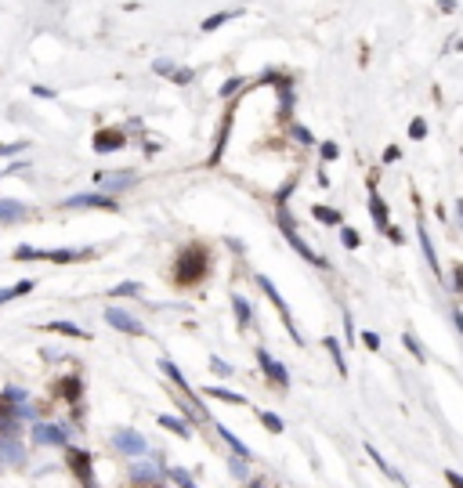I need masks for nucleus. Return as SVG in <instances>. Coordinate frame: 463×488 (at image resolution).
<instances>
[{
  "label": "nucleus",
  "instance_id": "393cba45",
  "mask_svg": "<svg viewBox=\"0 0 463 488\" xmlns=\"http://www.w3.org/2000/svg\"><path fill=\"white\" fill-rule=\"evenodd\" d=\"M203 394H207V398H217V402H228V405H247V398H242L239 391H228V387H217V383H214V387H207V391H203Z\"/></svg>",
  "mask_w": 463,
  "mask_h": 488
},
{
  "label": "nucleus",
  "instance_id": "aec40b11",
  "mask_svg": "<svg viewBox=\"0 0 463 488\" xmlns=\"http://www.w3.org/2000/svg\"><path fill=\"white\" fill-rule=\"evenodd\" d=\"M25 217H29V210H25L22 203H15V199H0V221H4V224L25 221Z\"/></svg>",
  "mask_w": 463,
  "mask_h": 488
},
{
  "label": "nucleus",
  "instance_id": "f704fd0d",
  "mask_svg": "<svg viewBox=\"0 0 463 488\" xmlns=\"http://www.w3.org/2000/svg\"><path fill=\"white\" fill-rule=\"evenodd\" d=\"M340 242H344V250H358L362 246V235H358L355 228H340Z\"/></svg>",
  "mask_w": 463,
  "mask_h": 488
},
{
  "label": "nucleus",
  "instance_id": "9b49d317",
  "mask_svg": "<svg viewBox=\"0 0 463 488\" xmlns=\"http://www.w3.org/2000/svg\"><path fill=\"white\" fill-rule=\"evenodd\" d=\"M257 362H261V372L275 383V387H290V372H286V365H282L279 358H272L264 348H257Z\"/></svg>",
  "mask_w": 463,
  "mask_h": 488
},
{
  "label": "nucleus",
  "instance_id": "6e6d98bb",
  "mask_svg": "<svg viewBox=\"0 0 463 488\" xmlns=\"http://www.w3.org/2000/svg\"><path fill=\"white\" fill-rule=\"evenodd\" d=\"M156 488H163V485H156Z\"/></svg>",
  "mask_w": 463,
  "mask_h": 488
},
{
  "label": "nucleus",
  "instance_id": "09e8293b",
  "mask_svg": "<svg viewBox=\"0 0 463 488\" xmlns=\"http://www.w3.org/2000/svg\"><path fill=\"white\" fill-rule=\"evenodd\" d=\"M398 156H402V149H398V145H388V149H384V163H395Z\"/></svg>",
  "mask_w": 463,
  "mask_h": 488
},
{
  "label": "nucleus",
  "instance_id": "f03ea898",
  "mask_svg": "<svg viewBox=\"0 0 463 488\" xmlns=\"http://www.w3.org/2000/svg\"><path fill=\"white\" fill-rule=\"evenodd\" d=\"M275 217H279V232H282V239H286L290 246L297 250L308 264H315V268H329V261H326V257H323V253H315V250H312V246H308V242L301 239V232H297V221H293V217L286 214V207H279V214H275Z\"/></svg>",
  "mask_w": 463,
  "mask_h": 488
},
{
  "label": "nucleus",
  "instance_id": "2f4dec72",
  "mask_svg": "<svg viewBox=\"0 0 463 488\" xmlns=\"http://www.w3.org/2000/svg\"><path fill=\"white\" fill-rule=\"evenodd\" d=\"M257 420H261L272 434H282V431H286V427H282V420H279L275 413H268V409H257Z\"/></svg>",
  "mask_w": 463,
  "mask_h": 488
},
{
  "label": "nucleus",
  "instance_id": "58836bf2",
  "mask_svg": "<svg viewBox=\"0 0 463 488\" xmlns=\"http://www.w3.org/2000/svg\"><path fill=\"white\" fill-rule=\"evenodd\" d=\"M228 470H232V478H239V481H247V474H250L247 470V459H239V456L228 459Z\"/></svg>",
  "mask_w": 463,
  "mask_h": 488
},
{
  "label": "nucleus",
  "instance_id": "49530a36",
  "mask_svg": "<svg viewBox=\"0 0 463 488\" xmlns=\"http://www.w3.org/2000/svg\"><path fill=\"white\" fill-rule=\"evenodd\" d=\"M29 145V141H15V145H0V156H18V152Z\"/></svg>",
  "mask_w": 463,
  "mask_h": 488
},
{
  "label": "nucleus",
  "instance_id": "473e14b6",
  "mask_svg": "<svg viewBox=\"0 0 463 488\" xmlns=\"http://www.w3.org/2000/svg\"><path fill=\"white\" fill-rule=\"evenodd\" d=\"M290 138L297 141V145H315V138H312V131H308V127H301V123H290Z\"/></svg>",
  "mask_w": 463,
  "mask_h": 488
},
{
  "label": "nucleus",
  "instance_id": "2eb2a0df",
  "mask_svg": "<svg viewBox=\"0 0 463 488\" xmlns=\"http://www.w3.org/2000/svg\"><path fill=\"white\" fill-rule=\"evenodd\" d=\"M160 372H163V376H166V380H171V383H174V387H177V391H182V394L188 398V402H192V387H188V380H185V372H182V369H177V362H171V358H160Z\"/></svg>",
  "mask_w": 463,
  "mask_h": 488
},
{
  "label": "nucleus",
  "instance_id": "a19ab883",
  "mask_svg": "<svg viewBox=\"0 0 463 488\" xmlns=\"http://www.w3.org/2000/svg\"><path fill=\"white\" fill-rule=\"evenodd\" d=\"M242 84H247V80H242V76H232V80L221 87V98H232V94H239V91H242Z\"/></svg>",
  "mask_w": 463,
  "mask_h": 488
},
{
  "label": "nucleus",
  "instance_id": "72a5a7b5",
  "mask_svg": "<svg viewBox=\"0 0 463 488\" xmlns=\"http://www.w3.org/2000/svg\"><path fill=\"white\" fill-rule=\"evenodd\" d=\"M402 344H405V348H409V355H413V358H416V362H427V351H423V348H420V340L413 337V333H405V337H402Z\"/></svg>",
  "mask_w": 463,
  "mask_h": 488
},
{
  "label": "nucleus",
  "instance_id": "864d4df0",
  "mask_svg": "<svg viewBox=\"0 0 463 488\" xmlns=\"http://www.w3.org/2000/svg\"><path fill=\"white\" fill-rule=\"evenodd\" d=\"M438 4H442V11H453V8H456V0H438Z\"/></svg>",
  "mask_w": 463,
  "mask_h": 488
},
{
  "label": "nucleus",
  "instance_id": "3c124183",
  "mask_svg": "<svg viewBox=\"0 0 463 488\" xmlns=\"http://www.w3.org/2000/svg\"><path fill=\"white\" fill-rule=\"evenodd\" d=\"M344 333H347V340H355V322H351V315H344Z\"/></svg>",
  "mask_w": 463,
  "mask_h": 488
},
{
  "label": "nucleus",
  "instance_id": "ddd939ff",
  "mask_svg": "<svg viewBox=\"0 0 463 488\" xmlns=\"http://www.w3.org/2000/svg\"><path fill=\"white\" fill-rule=\"evenodd\" d=\"M369 214H373V221H377V232L388 235L391 232V217H388V203L380 199L377 188H369Z\"/></svg>",
  "mask_w": 463,
  "mask_h": 488
},
{
  "label": "nucleus",
  "instance_id": "412c9836",
  "mask_svg": "<svg viewBox=\"0 0 463 488\" xmlns=\"http://www.w3.org/2000/svg\"><path fill=\"white\" fill-rule=\"evenodd\" d=\"M232 307H236V322H239V329H250V322H253V307H250V300L242 297V293H232Z\"/></svg>",
  "mask_w": 463,
  "mask_h": 488
},
{
  "label": "nucleus",
  "instance_id": "c85d7f7f",
  "mask_svg": "<svg viewBox=\"0 0 463 488\" xmlns=\"http://www.w3.org/2000/svg\"><path fill=\"white\" fill-rule=\"evenodd\" d=\"M236 15H239V11H217V15H210V18L199 22V29H203V33H214V29H221L225 22H232Z\"/></svg>",
  "mask_w": 463,
  "mask_h": 488
},
{
  "label": "nucleus",
  "instance_id": "b1692460",
  "mask_svg": "<svg viewBox=\"0 0 463 488\" xmlns=\"http://www.w3.org/2000/svg\"><path fill=\"white\" fill-rule=\"evenodd\" d=\"M160 427H163V431H174L177 438H185V441L192 438V423H188V420H177V416H160Z\"/></svg>",
  "mask_w": 463,
  "mask_h": 488
},
{
  "label": "nucleus",
  "instance_id": "9d476101",
  "mask_svg": "<svg viewBox=\"0 0 463 488\" xmlns=\"http://www.w3.org/2000/svg\"><path fill=\"white\" fill-rule=\"evenodd\" d=\"M105 322H109L116 333H127V337H145V326H141L131 311H123V307H109V311H105Z\"/></svg>",
  "mask_w": 463,
  "mask_h": 488
},
{
  "label": "nucleus",
  "instance_id": "f257e3e1",
  "mask_svg": "<svg viewBox=\"0 0 463 488\" xmlns=\"http://www.w3.org/2000/svg\"><path fill=\"white\" fill-rule=\"evenodd\" d=\"M207 268H210L207 246L192 242V246H185L174 257V282L177 286H196V282H203V275H207Z\"/></svg>",
  "mask_w": 463,
  "mask_h": 488
},
{
  "label": "nucleus",
  "instance_id": "79ce46f5",
  "mask_svg": "<svg viewBox=\"0 0 463 488\" xmlns=\"http://www.w3.org/2000/svg\"><path fill=\"white\" fill-rule=\"evenodd\" d=\"M409 138H413V141H423V138H427V123H423L420 116L409 123Z\"/></svg>",
  "mask_w": 463,
  "mask_h": 488
},
{
  "label": "nucleus",
  "instance_id": "bb28decb",
  "mask_svg": "<svg viewBox=\"0 0 463 488\" xmlns=\"http://www.w3.org/2000/svg\"><path fill=\"white\" fill-rule=\"evenodd\" d=\"M217 434H221V441H225V445H228V448H232V452H236L239 459H250V448L242 445V441H239V438H236V434H232L228 427H221V423H217Z\"/></svg>",
  "mask_w": 463,
  "mask_h": 488
},
{
  "label": "nucleus",
  "instance_id": "de8ad7c7",
  "mask_svg": "<svg viewBox=\"0 0 463 488\" xmlns=\"http://www.w3.org/2000/svg\"><path fill=\"white\" fill-rule=\"evenodd\" d=\"M445 481H449V488H463V474H456V470H445Z\"/></svg>",
  "mask_w": 463,
  "mask_h": 488
},
{
  "label": "nucleus",
  "instance_id": "5701e85b",
  "mask_svg": "<svg viewBox=\"0 0 463 488\" xmlns=\"http://www.w3.org/2000/svg\"><path fill=\"white\" fill-rule=\"evenodd\" d=\"M33 286L36 282L33 279H18L15 286H8V290H0V304H11V300H18V297H25V293H33Z\"/></svg>",
  "mask_w": 463,
  "mask_h": 488
},
{
  "label": "nucleus",
  "instance_id": "c03bdc74",
  "mask_svg": "<svg viewBox=\"0 0 463 488\" xmlns=\"http://www.w3.org/2000/svg\"><path fill=\"white\" fill-rule=\"evenodd\" d=\"M453 293L463 297V264H453Z\"/></svg>",
  "mask_w": 463,
  "mask_h": 488
},
{
  "label": "nucleus",
  "instance_id": "603ef678",
  "mask_svg": "<svg viewBox=\"0 0 463 488\" xmlns=\"http://www.w3.org/2000/svg\"><path fill=\"white\" fill-rule=\"evenodd\" d=\"M33 94H36V98H55V91H51V87H33Z\"/></svg>",
  "mask_w": 463,
  "mask_h": 488
},
{
  "label": "nucleus",
  "instance_id": "4c0bfd02",
  "mask_svg": "<svg viewBox=\"0 0 463 488\" xmlns=\"http://www.w3.org/2000/svg\"><path fill=\"white\" fill-rule=\"evenodd\" d=\"M109 293L112 297H138L141 290H138V282H120V286H112Z\"/></svg>",
  "mask_w": 463,
  "mask_h": 488
},
{
  "label": "nucleus",
  "instance_id": "ea45409f",
  "mask_svg": "<svg viewBox=\"0 0 463 488\" xmlns=\"http://www.w3.org/2000/svg\"><path fill=\"white\" fill-rule=\"evenodd\" d=\"M210 369L217 372V376H236V369H232V365L225 362V358H217V355L210 358Z\"/></svg>",
  "mask_w": 463,
  "mask_h": 488
},
{
  "label": "nucleus",
  "instance_id": "20e7f679",
  "mask_svg": "<svg viewBox=\"0 0 463 488\" xmlns=\"http://www.w3.org/2000/svg\"><path fill=\"white\" fill-rule=\"evenodd\" d=\"M69 427L66 423H40L36 420L33 427H29V441L33 445H47V448H66L69 445Z\"/></svg>",
  "mask_w": 463,
  "mask_h": 488
},
{
  "label": "nucleus",
  "instance_id": "37998d69",
  "mask_svg": "<svg viewBox=\"0 0 463 488\" xmlns=\"http://www.w3.org/2000/svg\"><path fill=\"white\" fill-rule=\"evenodd\" d=\"M358 340H362V348H366V351H380V337H377V333H373V329H366V333H362V337H358Z\"/></svg>",
  "mask_w": 463,
  "mask_h": 488
},
{
  "label": "nucleus",
  "instance_id": "cd10ccee",
  "mask_svg": "<svg viewBox=\"0 0 463 488\" xmlns=\"http://www.w3.org/2000/svg\"><path fill=\"white\" fill-rule=\"evenodd\" d=\"M312 217H315L318 224L340 228V210H333V207H318V203H315V207H312Z\"/></svg>",
  "mask_w": 463,
  "mask_h": 488
},
{
  "label": "nucleus",
  "instance_id": "a211bd4d",
  "mask_svg": "<svg viewBox=\"0 0 463 488\" xmlns=\"http://www.w3.org/2000/svg\"><path fill=\"white\" fill-rule=\"evenodd\" d=\"M416 235H420V250H423V261H427V268H431V272L442 279V264H438V253H434V242H431V235H427V228H423V221H420V228H416Z\"/></svg>",
  "mask_w": 463,
  "mask_h": 488
},
{
  "label": "nucleus",
  "instance_id": "0eeeda50",
  "mask_svg": "<svg viewBox=\"0 0 463 488\" xmlns=\"http://www.w3.org/2000/svg\"><path fill=\"white\" fill-rule=\"evenodd\" d=\"M66 463H69V470L76 474V481H80L84 488H98L95 470H91V452H84V448H66Z\"/></svg>",
  "mask_w": 463,
  "mask_h": 488
},
{
  "label": "nucleus",
  "instance_id": "f3484780",
  "mask_svg": "<svg viewBox=\"0 0 463 488\" xmlns=\"http://www.w3.org/2000/svg\"><path fill=\"white\" fill-rule=\"evenodd\" d=\"M0 459L11 463V467H22V459H25L22 438H0Z\"/></svg>",
  "mask_w": 463,
  "mask_h": 488
},
{
  "label": "nucleus",
  "instance_id": "8fccbe9b",
  "mask_svg": "<svg viewBox=\"0 0 463 488\" xmlns=\"http://www.w3.org/2000/svg\"><path fill=\"white\" fill-rule=\"evenodd\" d=\"M449 315H453V326L460 329V337H463V311H460V307H453V311H449Z\"/></svg>",
  "mask_w": 463,
  "mask_h": 488
},
{
  "label": "nucleus",
  "instance_id": "39448f33",
  "mask_svg": "<svg viewBox=\"0 0 463 488\" xmlns=\"http://www.w3.org/2000/svg\"><path fill=\"white\" fill-rule=\"evenodd\" d=\"M257 286H261V293L268 300L275 304V311H279V318H282V326L290 329V337H293V344H304V337H301V329H297V322H293V315H290V307H286V300L279 297V290H275V282L268 279V275H257Z\"/></svg>",
  "mask_w": 463,
  "mask_h": 488
},
{
  "label": "nucleus",
  "instance_id": "1a4fd4ad",
  "mask_svg": "<svg viewBox=\"0 0 463 488\" xmlns=\"http://www.w3.org/2000/svg\"><path fill=\"white\" fill-rule=\"evenodd\" d=\"M131 481L138 488H156V485H163V467L152 463V459H134L131 463Z\"/></svg>",
  "mask_w": 463,
  "mask_h": 488
},
{
  "label": "nucleus",
  "instance_id": "4468645a",
  "mask_svg": "<svg viewBox=\"0 0 463 488\" xmlns=\"http://www.w3.org/2000/svg\"><path fill=\"white\" fill-rule=\"evenodd\" d=\"M123 145H127L123 131H98V134H95V152H98V156H109V152H120Z\"/></svg>",
  "mask_w": 463,
  "mask_h": 488
},
{
  "label": "nucleus",
  "instance_id": "4be33fe9",
  "mask_svg": "<svg viewBox=\"0 0 463 488\" xmlns=\"http://www.w3.org/2000/svg\"><path fill=\"white\" fill-rule=\"evenodd\" d=\"M163 478L171 481V485H177V488H199L196 478H192L185 467H163Z\"/></svg>",
  "mask_w": 463,
  "mask_h": 488
},
{
  "label": "nucleus",
  "instance_id": "a18cd8bd",
  "mask_svg": "<svg viewBox=\"0 0 463 488\" xmlns=\"http://www.w3.org/2000/svg\"><path fill=\"white\" fill-rule=\"evenodd\" d=\"M318 152H323V159H326V163H333V159L340 156V149L333 145V141H323V149H318Z\"/></svg>",
  "mask_w": 463,
  "mask_h": 488
},
{
  "label": "nucleus",
  "instance_id": "dca6fc26",
  "mask_svg": "<svg viewBox=\"0 0 463 488\" xmlns=\"http://www.w3.org/2000/svg\"><path fill=\"white\" fill-rule=\"evenodd\" d=\"M366 456L373 459V463H377V470L384 474V478H391V481H395L398 488H405V478H402V474H398V470H395V467L388 463V459H384V456L377 452V445H369V441H366Z\"/></svg>",
  "mask_w": 463,
  "mask_h": 488
},
{
  "label": "nucleus",
  "instance_id": "7c9ffc66",
  "mask_svg": "<svg viewBox=\"0 0 463 488\" xmlns=\"http://www.w3.org/2000/svg\"><path fill=\"white\" fill-rule=\"evenodd\" d=\"M98 181L105 185V188H112V192H120V188H127V185H134V174H120V177H105V174H98Z\"/></svg>",
  "mask_w": 463,
  "mask_h": 488
},
{
  "label": "nucleus",
  "instance_id": "e433bc0d",
  "mask_svg": "<svg viewBox=\"0 0 463 488\" xmlns=\"http://www.w3.org/2000/svg\"><path fill=\"white\" fill-rule=\"evenodd\" d=\"M174 62L171 58H156V62H152V73H156V76H166V80H171V76H174Z\"/></svg>",
  "mask_w": 463,
  "mask_h": 488
},
{
  "label": "nucleus",
  "instance_id": "6e6552de",
  "mask_svg": "<svg viewBox=\"0 0 463 488\" xmlns=\"http://www.w3.org/2000/svg\"><path fill=\"white\" fill-rule=\"evenodd\" d=\"M112 448L116 452H123V456H131V459H141L149 452V445H145V438H141L138 431H127V427H120L112 434Z\"/></svg>",
  "mask_w": 463,
  "mask_h": 488
},
{
  "label": "nucleus",
  "instance_id": "a878e982",
  "mask_svg": "<svg viewBox=\"0 0 463 488\" xmlns=\"http://www.w3.org/2000/svg\"><path fill=\"white\" fill-rule=\"evenodd\" d=\"M323 348L329 351V358H333V365H337V372H340V376H347V362H344L340 340H337V337H326V340H323Z\"/></svg>",
  "mask_w": 463,
  "mask_h": 488
},
{
  "label": "nucleus",
  "instance_id": "423d86ee",
  "mask_svg": "<svg viewBox=\"0 0 463 488\" xmlns=\"http://www.w3.org/2000/svg\"><path fill=\"white\" fill-rule=\"evenodd\" d=\"M62 207H69V210H109L116 214L120 210V203H116L112 196H101V192H80V196H69V199H62Z\"/></svg>",
  "mask_w": 463,
  "mask_h": 488
},
{
  "label": "nucleus",
  "instance_id": "c9c22d12",
  "mask_svg": "<svg viewBox=\"0 0 463 488\" xmlns=\"http://www.w3.org/2000/svg\"><path fill=\"white\" fill-rule=\"evenodd\" d=\"M192 80H196V69H188V66H177L174 76H171V84H177V87H185V84H192Z\"/></svg>",
  "mask_w": 463,
  "mask_h": 488
},
{
  "label": "nucleus",
  "instance_id": "5fc2aeb1",
  "mask_svg": "<svg viewBox=\"0 0 463 488\" xmlns=\"http://www.w3.org/2000/svg\"><path fill=\"white\" fill-rule=\"evenodd\" d=\"M456 47H460V51H463V40H460V44H456Z\"/></svg>",
  "mask_w": 463,
  "mask_h": 488
},
{
  "label": "nucleus",
  "instance_id": "f8f14e48",
  "mask_svg": "<svg viewBox=\"0 0 463 488\" xmlns=\"http://www.w3.org/2000/svg\"><path fill=\"white\" fill-rule=\"evenodd\" d=\"M55 391H58V398H62V402L80 405V402H84V380H80V372H69V376H62Z\"/></svg>",
  "mask_w": 463,
  "mask_h": 488
},
{
  "label": "nucleus",
  "instance_id": "c756f323",
  "mask_svg": "<svg viewBox=\"0 0 463 488\" xmlns=\"http://www.w3.org/2000/svg\"><path fill=\"white\" fill-rule=\"evenodd\" d=\"M44 329H51V333H62V337H73V340H87V329L73 326V322H47Z\"/></svg>",
  "mask_w": 463,
  "mask_h": 488
},
{
  "label": "nucleus",
  "instance_id": "7ed1b4c3",
  "mask_svg": "<svg viewBox=\"0 0 463 488\" xmlns=\"http://www.w3.org/2000/svg\"><path fill=\"white\" fill-rule=\"evenodd\" d=\"M95 257V250H36V246H18L15 261H55V264H73Z\"/></svg>",
  "mask_w": 463,
  "mask_h": 488
},
{
  "label": "nucleus",
  "instance_id": "6ab92c4d",
  "mask_svg": "<svg viewBox=\"0 0 463 488\" xmlns=\"http://www.w3.org/2000/svg\"><path fill=\"white\" fill-rule=\"evenodd\" d=\"M232 123H236V116H225V123H221V131H217V141H214V152H210V159H207V166H217L221 163V156H225V145H228V131H232Z\"/></svg>",
  "mask_w": 463,
  "mask_h": 488
}]
</instances>
